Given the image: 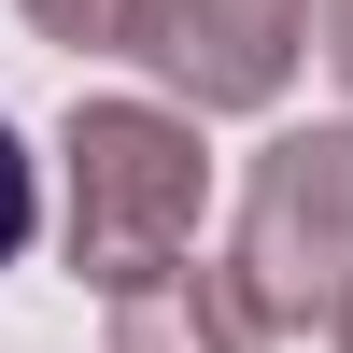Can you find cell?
Listing matches in <instances>:
<instances>
[{
  "label": "cell",
  "mask_w": 353,
  "mask_h": 353,
  "mask_svg": "<svg viewBox=\"0 0 353 353\" xmlns=\"http://www.w3.org/2000/svg\"><path fill=\"white\" fill-rule=\"evenodd\" d=\"M198 212V156L156 113H71V254L99 283H141V254Z\"/></svg>",
  "instance_id": "obj_1"
},
{
  "label": "cell",
  "mask_w": 353,
  "mask_h": 353,
  "mask_svg": "<svg viewBox=\"0 0 353 353\" xmlns=\"http://www.w3.org/2000/svg\"><path fill=\"white\" fill-rule=\"evenodd\" d=\"M28 212H43V198H28V156H14V128H0V269L28 254Z\"/></svg>",
  "instance_id": "obj_2"
}]
</instances>
